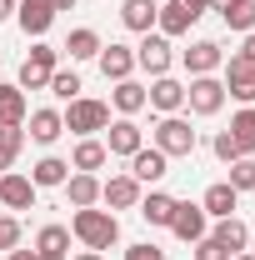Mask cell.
I'll return each instance as SVG.
<instances>
[{
  "instance_id": "cell-1",
  "label": "cell",
  "mask_w": 255,
  "mask_h": 260,
  "mask_svg": "<svg viewBox=\"0 0 255 260\" xmlns=\"http://www.w3.org/2000/svg\"><path fill=\"white\" fill-rule=\"evenodd\" d=\"M70 235L85 245V250H110L115 240H120V220H115V210H95V205H85V210H75L70 215Z\"/></svg>"
},
{
  "instance_id": "cell-2",
  "label": "cell",
  "mask_w": 255,
  "mask_h": 260,
  "mask_svg": "<svg viewBox=\"0 0 255 260\" xmlns=\"http://www.w3.org/2000/svg\"><path fill=\"white\" fill-rule=\"evenodd\" d=\"M55 70H60V50H55V45H45V40H35L30 55L20 60V80H15V85H20V90H45Z\"/></svg>"
},
{
  "instance_id": "cell-3",
  "label": "cell",
  "mask_w": 255,
  "mask_h": 260,
  "mask_svg": "<svg viewBox=\"0 0 255 260\" xmlns=\"http://www.w3.org/2000/svg\"><path fill=\"white\" fill-rule=\"evenodd\" d=\"M155 150L160 155H170V160H180V155H195V130L185 115H160L155 125Z\"/></svg>"
},
{
  "instance_id": "cell-4",
  "label": "cell",
  "mask_w": 255,
  "mask_h": 260,
  "mask_svg": "<svg viewBox=\"0 0 255 260\" xmlns=\"http://www.w3.org/2000/svg\"><path fill=\"white\" fill-rule=\"evenodd\" d=\"M225 105V80L220 75H190L185 85V110L190 115H220Z\"/></svg>"
},
{
  "instance_id": "cell-5",
  "label": "cell",
  "mask_w": 255,
  "mask_h": 260,
  "mask_svg": "<svg viewBox=\"0 0 255 260\" xmlns=\"http://www.w3.org/2000/svg\"><path fill=\"white\" fill-rule=\"evenodd\" d=\"M65 120V130H75V135H80V140H85V135H95V130H105L110 125V105H105V100H70V110H65L60 115Z\"/></svg>"
},
{
  "instance_id": "cell-6",
  "label": "cell",
  "mask_w": 255,
  "mask_h": 260,
  "mask_svg": "<svg viewBox=\"0 0 255 260\" xmlns=\"http://www.w3.org/2000/svg\"><path fill=\"white\" fill-rule=\"evenodd\" d=\"M135 65L155 80V75H170V65H175V50H170V40L160 30H150V35H140V45H135Z\"/></svg>"
},
{
  "instance_id": "cell-7",
  "label": "cell",
  "mask_w": 255,
  "mask_h": 260,
  "mask_svg": "<svg viewBox=\"0 0 255 260\" xmlns=\"http://www.w3.org/2000/svg\"><path fill=\"white\" fill-rule=\"evenodd\" d=\"M225 95H235L240 105H255V60H245L240 50L225 55Z\"/></svg>"
},
{
  "instance_id": "cell-8",
  "label": "cell",
  "mask_w": 255,
  "mask_h": 260,
  "mask_svg": "<svg viewBox=\"0 0 255 260\" xmlns=\"http://www.w3.org/2000/svg\"><path fill=\"white\" fill-rule=\"evenodd\" d=\"M165 230H175V240L195 245V240L210 235V215H205L200 205H190V200H175V215H170V225H165Z\"/></svg>"
},
{
  "instance_id": "cell-9",
  "label": "cell",
  "mask_w": 255,
  "mask_h": 260,
  "mask_svg": "<svg viewBox=\"0 0 255 260\" xmlns=\"http://www.w3.org/2000/svg\"><path fill=\"white\" fill-rule=\"evenodd\" d=\"M145 105L160 110V115H180V110H185V85H180L175 75H155V80L145 85Z\"/></svg>"
},
{
  "instance_id": "cell-10",
  "label": "cell",
  "mask_w": 255,
  "mask_h": 260,
  "mask_svg": "<svg viewBox=\"0 0 255 260\" xmlns=\"http://www.w3.org/2000/svg\"><path fill=\"white\" fill-rule=\"evenodd\" d=\"M140 145H145V130L135 125V115H120V120H110V125H105V150H110V155L130 160Z\"/></svg>"
},
{
  "instance_id": "cell-11",
  "label": "cell",
  "mask_w": 255,
  "mask_h": 260,
  "mask_svg": "<svg viewBox=\"0 0 255 260\" xmlns=\"http://www.w3.org/2000/svg\"><path fill=\"white\" fill-rule=\"evenodd\" d=\"M15 25L30 40H45V30L55 25V5L50 0H15Z\"/></svg>"
},
{
  "instance_id": "cell-12",
  "label": "cell",
  "mask_w": 255,
  "mask_h": 260,
  "mask_svg": "<svg viewBox=\"0 0 255 260\" xmlns=\"http://www.w3.org/2000/svg\"><path fill=\"white\" fill-rule=\"evenodd\" d=\"M140 180L130 175V170H120V175H110V180H100V200L110 205V210H135L140 205Z\"/></svg>"
},
{
  "instance_id": "cell-13",
  "label": "cell",
  "mask_w": 255,
  "mask_h": 260,
  "mask_svg": "<svg viewBox=\"0 0 255 260\" xmlns=\"http://www.w3.org/2000/svg\"><path fill=\"white\" fill-rule=\"evenodd\" d=\"M95 65H100V75L105 80H130L135 75V45H100V55H95Z\"/></svg>"
},
{
  "instance_id": "cell-14",
  "label": "cell",
  "mask_w": 255,
  "mask_h": 260,
  "mask_svg": "<svg viewBox=\"0 0 255 260\" xmlns=\"http://www.w3.org/2000/svg\"><path fill=\"white\" fill-rule=\"evenodd\" d=\"M0 205L5 210H30L35 205V180L20 175V170H5L0 175Z\"/></svg>"
},
{
  "instance_id": "cell-15",
  "label": "cell",
  "mask_w": 255,
  "mask_h": 260,
  "mask_svg": "<svg viewBox=\"0 0 255 260\" xmlns=\"http://www.w3.org/2000/svg\"><path fill=\"white\" fill-rule=\"evenodd\" d=\"M130 175H135L140 185H155V180L170 175V155H160L155 145H140V150L130 155Z\"/></svg>"
},
{
  "instance_id": "cell-16",
  "label": "cell",
  "mask_w": 255,
  "mask_h": 260,
  "mask_svg": "<svg viewBox=\"0 0 255 260\" xmlns=\"http://www.w3.org/2000/svg\"><path fill=\"white\" fill-rule=\"evenodd\" d=\"M180 60H185L190 75H215V70L225 65V50L215 45V40H195L190 50H180Z\"/></svg>"
},
{
  "instance_id": "cell-17",
  "label": "cell",
  "mask_w": 255,
  "mask_h": 260,
  "mask_svg": "<svg viewBox=\"0 0 255 260\" xmlns=\"http://www.w3.org/2000/svg\"><path fill=\"white\" fill-rule=\"evenodd\" d=\"M160 15V0H120V25L135 35H150Z\"/></svg>"
},
{
  "instance_id": "cell-18",
  "label": "cell",
  "mask_w": 255,
  "mask_h": 260,
  "mask_svg": "<svg viewBox=\"0 0 255 260\" xmlns=\"http://www.w3.org/2000/svg\"><path fill=\"white\" fill-rule=\"evenodd\" d=\"M25 135H30L35 145H55V140H60L65 135V120H60V110H50V105H45V110H30V115H25Z\"/></svg>"
},
{
  "instance_id": "cell-19",
  "label": "cell",
  "mask_w": 255,
  "mask_h": 260,
  "mask_svg": "<svg viewBox=\"0 0 255 260\" xmlns=\"http://www.w3.org/2000/svg\"><path fill=\"white\" fill-rule=\"evenodd\" d=\"M65 200L75 205V210H85V205H100V175H85V170H70V180L60 185Z\"/></svg>"
},
{
  "instance_id": "cell-20",
  "label": "cell",
  "mask_w": 255,
  "mask_h": 260,
  "mask_svg": "<svg viewBox=\"0 0 255 260\" xmlns=\"http://www.w3.org/2000/svg\"><path fill=\"white\" fill-rule=\"evenodd\" d=\"M105 160H110V150H105V140H95V135L75 140V150H70V170H85V175H95Z\"/></svg>"
},
{
  "instance_id": "cell-21",
  "label": "cell",
  "mask_w": 255,
  "mask_h": 260,
  "mask_svg": "<svg viewBox=\"0 0 255 260\" xmlns=\"http://www.w3.org/2000/svg\"><path fill=\"white\" fill-rule=\"evenodd\" d=\"M30 180H35V190H55V185L70 180V160H60V155H40V160L30 165Z\"/></svg>"
},
{
  "instance_id": "cell-22",
  "label": "cell",
  "mask_w": 255,
  "mask_h": 260,
  "mask_svg": "<svg viewBox=\"0 0 255 260\" xmlns=\"http://www.w3.org/2000/svg\"><path fill=\"white\" fill-rule=\"evenodd\" d=\"M190 25H195V15L185 10V5H180V0H165V5H160V15H155V30L165 35V40H175V35H185Z\"/></svg>"
},
{
  "instance_id": "cell-23",
  "label": "cell",
  "mask_w": 255,
  "mask_h": 260,
  "mask_svg": "<svg viewBox=\"0 0 255 260\" xmlns=\"http://www.w3.org/2000/svg\"><path fill=\"white\" fill-rule=\"evenodd\" d=\"M210 240H220L230 255H240L245 245H250V225L240 220V215H225V220H215V230H210Z\"/></svg>"
},
{
  "instance_id": "cell-24",
  "label": "cell",
  "mask_w": 255,
  "mask_h": 260,
  "mask_svg": "<svg viewBox=\"0 0 255 260\" xmlns=\"http://www.w3.org/2000/svg\"><path fill=\"white\" fill-rule=\"evenodd\" d=\"M235 205H240V195L230 190V185H225V180H215V185H210V190L200 195V210H205V215H210V220H225V215H235Z\"/></svg>"
},
{
  "instance_id": "cell-25",
  "label": "cell",
  "mask_w": 255,
  "mask_h": 260,
  "mask_svg": "<svg viewBox=\"0 0 255 260\" xmlns=\"http://www.w3.org/2000/svg\"><path fill=\"white\" fill-rule=\"evenodd\" d=\"M140 220L145 225H170V215H175V195H165V190H150V195H140Z\"/></svg>"
},
{
  "instance_id": "cell-26",
  "label": "cell",
  "mask_w": 255,
  "mask_h": 260,
  "mask_svg": "<svg viewBox=\"0 0 255 260\" xmlns=\"http://www.w3.org/2000/svg\"><path fill=\"white\" fill-rule=\"evenodd\" d=\"M100 45H105V40H100L90 25H75V30H70V40H65L60 50L70 55V65H75V60H95V55H100Z\"/></svg>"
},
{
  "instance_id": "cell-27",
  "label": "cell",
  "mask_w": 255,
  "mask_h": 260,
  "mask_svg": "<svg viewBox=\"0 0 255 260\" xmlns=\"http://www.w3.org/2000/svg\"><path fill=\"white\" fill-rule=\"evenodd\" d=\"M225 130H230V140L240 145V155H255V105H240Z\"/></svg>"
},
{
  "instance_id": "cell-28",
  "label": "cell",
  "mask_w": 255,
  "mask_h": 260,
  "mask_svg": "<svg viewBox=\"0 0 255 260\" xmlns=\"http://www.w3.org/2000/svg\"><path fill=\"white\" fill-rule=\"evenodd\" d=\"M110 105H115L120 115H140V110H145V85H140V80H115Z\"/></svg>"
},
{
  "instance_id": "cell-29",
  "label": "cell",
  "mask_w": 255,
  "mask_h": 260,
  "mask_svg": "<svg viewBox=\"0 0 255 260\" xmlns=\"http://www.w3.org/2000/svg\"><path fill=\"white\" fill-rule=\"evenodd\" d=\"M30 105H25V90L20 85H0V125H25Z\"/></svg>"
},
{
  "instance_id": "cell-30",
  "label": "cell",
  "mask_w": 255,
  "mask_h": 260,
  "mask_svg": "<svg viewBox=\"0 0 255 260\" xmlns=\"http://www.w3.org/2000/svg\"><path fill=\"white\" fill-rule=\"evenodd\" d=\"M215 15L225 20V30H240V35L255 30V0H230V5L215 10Z\"/></svg>"
},
{
  "instance_id": "cell-31",
  "label": "cell",
  "mask_w": 255,
  "mask_h": 260,
  "mask_svg": "<svg viewBox=\"0 0 255 260\" xmlns=\"http://www.w3.org/2000/svg\"><path fill=\"white\" fill-rule=\"evenodd\" d=\"M35 250L40 255H65L70 250V225H40L35 230Z\"/></svg>"
},
{
  "instance_id": "cell-32",
  "label": "cell",
  "mask_w": 255,
  "mask_h": 260,
  "mask_svg": "<svg viewBox=\"0 0 255 260\" xmlns=\"http://www.w3.org/2000/svg\"><path fill=\"white\" fill-rule=\"evenodd\" d=\"M20 150H25V125H0V175L15 165Z\"/></svg>"
},
{
  "instance_id": "cell-33",
  "label": "cell",
  "mask_w": 255,
  "mask_h": 260,
  "mask_svg": "<svg viewBox=\"0 0 255 260\" xmlns=\"http://www.w3.org/2000/svg\"><path fill=\"white\" fill-rule=\"evenodd\" d=\"M225 170H230V175H225V185H230L235 195L255 190V155H240V160H230Z\"/></svg>"
},
{
  "instance_id": "cell-34",
  "label": "cell",
  "mask_w": 255,
  "mask_h": 260,
  "mask_svg": "<svg viewBox=\"0 0 255 260\" xmlns=\"http://www.w3.org/2000/svg\"><path fill=\"white\" fill-rule=\"evenodd\" d=\"M45 90H50L55 100H65V105H70V100H80V75H75V70H55Z\"/></svg>"
},
{
  "instance_id": "cell-35",
  "label": "cell",
  "mask_w": 255,
  "mask_h": 260,
  "mask_svg": "<svg viewBox=\"0 0 255 260\" xmlns=\"http://www.w3.org/2000/svg\"><path fill=\"white\" fill-rule=\"evenodd\" d=\"M210 150H215V160H220V165L240 160V145L230 140V130H215V140H210Z\"/></svg>"
},
{
  "instance_id": "cell-36",
  "label": "cell",
  "mask_w": 255,
  "mask_h": 260,
  "mask_svg": "<svg viewBox=\"0 0 255 260\" xmlns=\"http://www.w3.org/2000/svg\"><path fill=\"white\" fill-rule=\"evenodd\" d=\"M15 245H20V220L15 215H0V255L15 250Z\"/></svg>"
},
{
  "instance_id": "cell-37",
  "label": "cell",
  "mask_w": 255,
  "mask_h": 260,
  "mask_svg": "<svg viewBox=\"0 0 255 260\" xmlns=\"http://www.w3.org/2000/svg\"><path fill=\"white\" fill-rule=\"evenodd\" d=\"M125 260H165V250L155 240H135V245H125Z\"/></svg>"
},
{
  "instance_id": "cell-38",
  "label": "cell",
  "mask_w": 255,
  "mask_h": 260,
  "mask_svg": "<svg viewBox=\"0 0 255 260\" xmlns=\"http://www.w3.org/2000/svg\"><path fill=\"white\" fill-rule=\"evenodd\" d=\"M195 260H230V250H225L220 240L205 235V240H195Z\"/></svg>"
},
{
  "instance_id": "cell-39",
  "label": "cell",
  "mask_w": 255,
  "mask_h": 260,
  "mask_svg": "<svg viewBox=\"0 0 255 260\" xmlns=\"http://www.w3.org/2000/svg\"><path fill=\"white\" fill-rule=\"evenodd\" d=\"M180 5H185V10H190L195 20H200V15H205V10H210V0H180Z\"/></svg>"
},
{
  "instance_id": "cell-40",
  "label": "cell",
  "mask_w": 255,
  "mask_h": 260,
  "mask_svg": "<svg viewBox=\"0 0 255 260\" xmlns=\"http://www.w3.org/2000/svg\"><path fill=\"white\" fill-rule=\"evenodd\" d=\"M5 260H40V255H35V250H20V245H15V250H5Z\"/></svg>"
},
{
  "instance_id": "cell-41",
  "label": "cell",
  "mask_w": 255,
  "mask_h": 260,
  "mask_svg": "<svg viewBox=\"0 0 255 260\" xmlns=\"http://www.w3.org/2000/svg\"><path fill=\"white\" fill-rule=\"evenodd\" d=\"M240 55H245V60H255V30L245 35V45H240Z\"/></svg>"
},
{
  "instance_id": "cell-42",
  "label": "cell",
  "mask_w": 255,
  "mask_h": 260,
  "mask_svg": "<svg viewBox=\"0 0 255 260\" xmlns=\"http://www.w3.org/2000/svg\"><path fill=\"white\" fill-rule=\"evenodd\" d=\"M0 20H15V0H0Z\"/></svg>"
},
{
  "instance_id": "cell-43",
  "label": "cell",
  "mask_w": 255,
  "mask_h": 260,
  "mask_svg": "<svg viewBox=\"0 0 255 260\" xmlns=\"http://www.w3.org/2000/svg\"><path fill=\"white\" fill-rule=\"evenodd\" d=\"M50 5H55V15H60V10H75L80 0H50Z\"/></svg>"
},
{
  "instance_id": "cell-44",
  "label": "cell",
  "mask_w": 255,
  "mask_h": 260,
  "mask_svg": "<svg viewBox=\"0 0 255 260\" xmlns=\"http://www.w3.org/2000/svg\"><path fill=\"white\" fill-rule=\"evenodd\" d=\"M75 260H105V255H100V250H80Z\"/></svg>"
},
{
  "instance_id": "cell-45",
  "label": "cell",
  "mask_w": 255,
  "mask_h": 260,
  "mask_svg": "<svg viewBox=\"0 0 255 260\" xmlns=\"http://www.w3.org/2000/svg\"><path fill=\"white\" fill-rule=\"evenodd\" d=\"M230 260H255V255H250V250H240V255H230Z\"/></svg>"
},
{
  "instance_id": "cell-46",
  "label": "cell",
  "mask_w": 255,
  "mask_h": 260,
  "mask_svg": "<svg viewBox=\"0 0 255 260\" xmlns=\"http://www.w3.org/2000/svg\"><path fill=\"white\" fill-rule=\"evenodd\" d=\"M0 60H5V50H0Z\"/></svg>"
}]
</instances>
